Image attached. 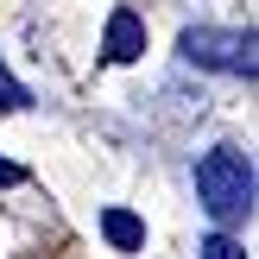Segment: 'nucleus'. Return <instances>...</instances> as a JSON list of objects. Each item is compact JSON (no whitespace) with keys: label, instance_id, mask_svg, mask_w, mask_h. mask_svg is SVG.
I'll return each mask as SVG.
<instances>
[{"label":"nucleus","instance_id":"obj_1","mask_svg":"<svg viewBox=\"0 0 259 259\" xmlns=\"http://www.w3.org/2000/svg\"><path fill=\"white\" fill-rule=\"evenodd\" d=\"M196 196H202V209H209V222H222V228L247 222L253 215V158L240 146H215L209 158L196 164Z\"/></svg>","mask_w":259,"mask_h":259},{"label":"nucleus","instance_id":"obj_3","mask_svg":"<svg viewBox=\"0 0 259 259\" xmlns=\"http://www.w3.org/2000/svg\"><path fill=\"white\" fill-rule=\"evenodd\" d=\"M101 51H108V63H133L139 51H146V25H139L133 7L108 13V32H101Z\"/></svg>","mask_w":259,"mask_h":259},{"label":"nucleus","instance_id":"obj_7","mask_svg":"<svg viewBox=\"0 0 259 259\" xmlns=\"http://www.w3.org/2000/svg\"><path fill=\"white\" fill-rule=\"evenodd\" d=\"M19 177H25L19 164H7V158H0V184H19Z\"/></svg>","mask_w":259,"mask_h":259},{"label":"nucleus","instance_id":"obj_5","mask_svg":"<svg viewBox=\"0 0 259 259\" xmlns=\"http://www.w3.org/2000/svg\"><path fill=\"white\" fill-rule=\"evenodd\" d=\"M196 259H247V247H240V240H228V234H209L196 247Z\"/></svg>","mask_w":259,"mask_h":259},{"label":"nucleus","instance_id":"obj_6","mask_svg":"<svg viewBox=\"0 0 259 259\" xmlns=\"http://www.w3.org/2000/svg\"><path fill=\"white\" fill-rule=\"evenodd\" d=\"M0 108H25V89L7 76V63H0Z\"/></svg>","mask_w":259,"mask_h":259},{"label":"nucleus","instance_id":"obj_4","mask_svg":"<svg viewBox=\"0 0 259 259\" xmlns=\"http://www.w3.org/2000/svg\"><path fill=\"white\" fill-rule=\"evenodd\" d=\"M101 234H108V247H120V253L146 247V222H139L133 209H108V215H101Z\"/></svg>","mask_w":259,"mask_h":259},{"label":"nucleus","instance_id":"obj_2","mask_svg":"<svg viewBox=\"0 0 259 259\" xmlns=\"http://www.w3.org/2000/svg\"><path fill=\"white\" fill-rule=\"evenodd\" d=\"M177 51H184L190 63H202V70H228V76H247V82H253V70H259V57H253V25H247V32L190 25V32L177 38Z\"/></svg>","mask_w":259,"mask_h":259}]
</instances>
